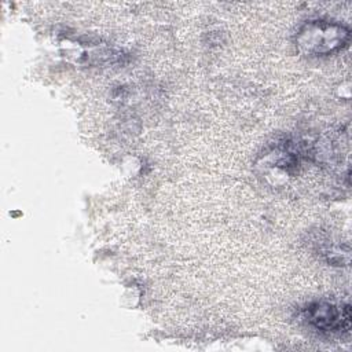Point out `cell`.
<instances>
[{"label": "cell", "mask_w": 352, "mask_h": 352, "mask_svg": "<svg viewBox=\"0 0 352 352\" xmlns=\"http://www.w3.org/2000/svg\"><path fill=\"white\" fill-rule=\"evenodd\" d=\"M349 29L334 21L305 22L296 34V47L305 56H324L341 51L349 43Z\"/></svg>", "instance_id": "cell-1"}, {"label": "cell", "mask_w": 352, "mask_h": 352, "mask_svg": "<svg viewBox=\"0 0 352 352\" xmlns=\"http://www.w3.org/2000/svg\"><path fill=\"white\" fill-rule=\"evenodd\" d=\"M302 319L320 333L344 334L351 330V307L349 304L315 301L304 308Z\"/></svg>", "instance_id": "cell-2"}]
</instances>
